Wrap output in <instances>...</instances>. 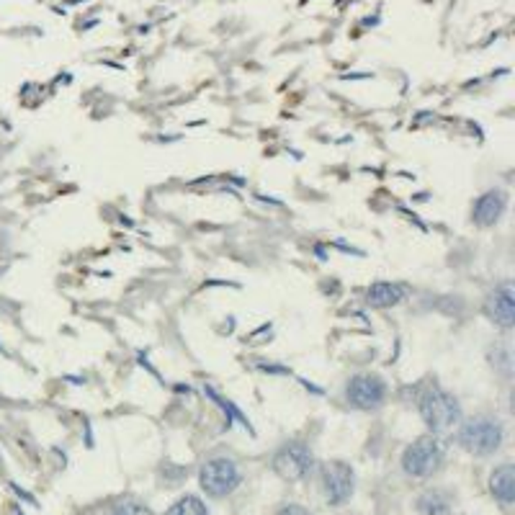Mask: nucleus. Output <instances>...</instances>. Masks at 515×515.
<instances>
[{
    "instance_id": "1",
    "label": "nucleus",
    "mask_w": 515,
    "mask_h": 515,
    "mask_svg": "<svg viewBox=\"0 0 515 515\" xmlns=\"http://www.w3.org/2000/svg\"><path fill=\"white\" fill-rule=\"evenodd\" d=\"M454 441L469 456L487 459L492 454H497L505 443V422L492 413H474L462 417L456 425Z\"/></svg>"
},
{
    "instance_id": "2",
    "label": "nucleus",
    "mask_w": 515,
    "mask_h": 515,
    "mask_svg": "<svg viewBox=\"0 0 515 515\" xmlns=\"http://www.w3.org/2000/svg\"><path fill=\"white\" fill-rule=\"evenodd\" d=\"M415 405L420 420L428 428V433H436V436L454 431L459 425V420L464 417L459 397L448 392L441 384H436V382H431L420 390Z\"/></svg>"
},
{
    "instance_id": "3",
    "label": "nucleus",
    "mask_w": 515,
    "mask_h": 515,
    "mask_svg": "<svg viewBox=\"0 0 515 515\" xmlns=\"http://www.w3.org/2000/svg\"><path fill=\"white\" fill-rule=\"evenodd\" d=\"M390 384L376 371H356L343 384V399L348 407L358 413H376L387 405Z\"/></svg>"
},
{
    "instance_id": "4",
    "label": "nucleus",
    "mask_w": 515,
    "mask_h": 515,
    "mask_svg": "<svg viewBox=\"0 0 515 515\" xmlns=\"http://www.w3.org/2000/svg\"><path fill=\"white\" fill-rule=\"evenodd\" d=\"M446 462V446L436 433H425L402 451V471L413 479H431Z\"/></svg>"
},
{
    "instance_id": "5",
    "label": "nucleus",
    "mask_w": 515,
    "mask_h": 515,
    "mask_svg": "<svg viewBox=\"0 0 515 515\" xmlns=\"http://www.w3.org/2000/svg\"><path fill=\"white\" fill-rule=\"evenodd\" d=\"M243 482V469L232 456H209L198 466V485L209 497L221 500L240 487Z\"/></svg>"
},
{
    "instance_id": "6",
    "label": "nucleus",
    "mask_w": 515,
    "mask_h": 515,
    "mask_svg": "<svg viewBox=\"0 0 515 515\" xmlns=\"http://www.w3.org/2000/svg\"><path fill=\"white\" fill-rule=\"evenodd\" d=\"M315 451L304 441H284L270 456V469L284 482H302L315 471Z\"/></svg>"
},
{
    "instance_id": "7",
    "label": "nucleus",
    "mask_w": 515,
    "mask_h": 515,
    "mask_svg": "<svg viewBox=\"0 0 515 515\" xmlns=\"http://www.w3.org/2000/svg\"><path fill=\"white\" fill-rule=\"evenodd\" d=\"M319 492L330 505H343L356 490V471L343 459H333L318 466Z\"/></svg>"
},
{
    "instance_id": "8",
    "label": "nucleus",
    "mask_w": 515,
    "mask_h": 515,
    "mask_svg": "<svg viewBox=\"0 0 515 515\" xmlns=\"http://www.w3.org/2000/svg\"><path fill=\"white\" fill-rule=\"evenodd\" d=\"M482 315L503 333H511L515 327V289L511 278H503L485 294Z\"/></svg>"
},
{
    "instance_id": "9",
    "label": "nucleus",
    "mask_w": 515,
    "mask_h": 515,
    "mask_svg": "<svg viewBox=\"0 0 515 515\" xmlns=\"http://www.w3.org/2000/svg\"><path fill=\"white\" fill-rule=\"evenodd\" d=\"M508 204H511V194L505 189H500V186L497 189H487V191H482L479 197L474 198L469 220L479 229H490V227L503 221L505 212H508Z\"/></svg>"
},
{
    "instance_id": "10",
    "label": "nucleus",
    "mask_w": 515,
    "mask_h": 515,
    "mask_svg": "<svg viewBox=\"0 0 515 515\" xmlns=\"http://www.w3.org/2000/svg\"><path fill=\"white\" fill-rule=\"evenodd\" d=\"M407 296H410V286L402 281H374L364 299L374 310H392V307H399Z\"/></svg>"
},
{
    "instance_id": "11",
    "label": "nucleus",
    "mask_w": 515,
    "mask_h": 515,
    "mask_svg": "<svg viewBox=\"0 0 515 515\" xmlns=\"http://www.w3.org/2000/svg\"><path fill=\"white\" fill-rule=\"evenodd\" d=\"M490 495L500 505H513L515 500V469L511 462L495 466L490 474Z\"/></svg>"
},
{
    "instance_id": "12",
    "label": "nucleus",
    "mask_w": 515,
    "mask_h": 515,
    "mask_svg": "<svg viewBox=\"0 0 515 515\" xmlns=\"http://www.w3.org/2000/svg\"><path fill=\"white\" fill-rule=\"evenodd\" d=\"M487 364L503 382L511 384L513 382V345L508 341H495L487 348Z\"/></svg>"
},
{
    "instance_id": "13",
    "label": "nucleus",
    "mask_w": 515,
    "mask_h": 515,
    "mask_svg": "<svg viewBox=\"0 0 515 515\" xmlns=\"http://www.w3.org/2000/svg\"><path fill=\"white\" fill-rule=\"evenodd\" d=\"M451 495L443 490H428L417 497V511L420 515H448L451 513Z\"/></svg>"
},
{
    "instance_id": "14",
    "label": "nucleus",
    "mask_w": 515,
    "mask_h": 515,
    "mask_svg": "<svg viewBox=\"0 0 515 515\" xmlns=\"http://www.w3.org/2000/svg\"><path fill=\"white\" fill-rule=\"evenodd\" d=\"M165 515H209V508L197 495H183L173 503Z\"/></svg>"
},
{
    "instance_id": "15",
    "label": "nucleus",
    "mask_w": 515,
    "mask_h": 515,
    "mask_svg": "<svg viewBox=\"0 0 515 515\" xmlns=\"http://www.w3.org/2000/svg\"><path fill=\"white\" fill-rule=\"evenodd\" d=\"M109 515H155L152 508L140 503V500H122L119 505H114V511Z\"/></svg>"
},
{
    "instance_id": "16",
    "label": "nucleus",
    "mask_w": 515,
    "mask_h": 515,
    "mask_svg": "<svg viewBox=\"0 0 515 515\" xmlns=\"http://www.w3.org/2000/svg\"><path fill=\"white\" fill-rule=\"evenodd\" d=\"M273 515H312L304 505H296V503H286V505H281L278 511Z\"/></svg>"
}]
</instances>
